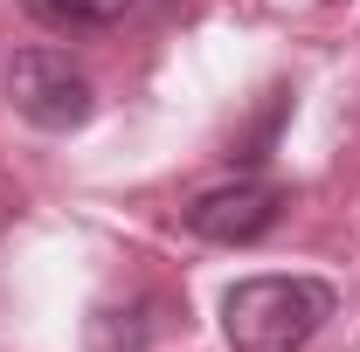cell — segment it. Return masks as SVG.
Here are the masks:
<instances>
[{
  "label": "cell",
  "mask_w": 360,
  "mask_h": 352,
  "mask_svg": "<svg viewBox=\"0 0 360 352\" xmlns=\"http://www.w3.org/2000/svg\"><path fill=\"white\" fill-rule=\"evenodd\" d=\"M340 311L326 276H243L222 290L229 352H305Z\"/></svg>",
  "instance_id": "1"
},
{
  "label": "cell",
  "mask_w": 360,
  "mask_h": 352,
  "mask_svg": "<svg viewBox=\"0 0 360 352\" xmlns=\"http://www.w3.org/2000/svg\"><path fill=\"white\" fill-rule=\"evenodd\" d=\"M7 104L35 132H77L90 111H97V90H90V76L63 48H21L7 62Z\"/></svg>",
  "instance_id": "2"
},
{
  "label": "cell",
  "mask_w": 360,
  "mask_h": 352,
  "mask_svg": "<svg viewBox=\"0 0 360 352\" xmlns=\"http://www.w3.org/2000/svg\"><path fill=\"white\" fill-rule=\"evenodd\" d=\"M284 215V187L277 180H222V187H208V194H194L180 221H187V235H201V242H215V249H250V242H264L270 228Z\"/></svg>",
  "instance_id": "3"
},
{
  "label": "cell",
  "mask_w": 360,
  "mask_h": 352,
  "mask_svg": "<svg viewBox=\"0 0 360 352\" xmlns=\"http://www.w3.org/2000/svg\"><path fill=\"white\" fill-rule=\"evenodd\" d=\"M21 14L56 35H97V28H118L132 14V0H21Z\"/></svg>",
  "instance_id": "4"
}]
</instances>
